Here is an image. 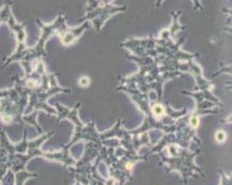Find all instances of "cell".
Wrapping results in <instances>:
<instances>
[{
  "mask_svg": "<svg viewBox=\"0 0 232 185\" xmlns=\"http://www.w3.org/2000/svg\"><path fill=\"white\" fill-rule=\"evenodd\" d=\"M223 134H224V132H219V133H217V136H216L217 141L222 142V141H224V140H225V136H222Z\"/></svg>",
  "mask_w": 232,
  "mask_h": 185,
  "instance_id": "1",
  "label": "cell"
}]
</instances>
